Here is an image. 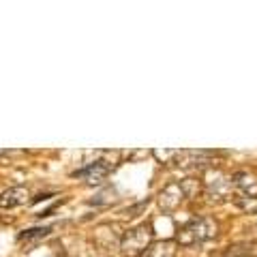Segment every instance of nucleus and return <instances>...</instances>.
<instances>
[{
    "instance_id": "1",
    "label": "nucleus",
    "mask_w": 257,
    "mask_h": 257,
    "mask_svg": "<svg viewBox=\"0 0 257 257\" xmlns=\"http://www.w3.org/2000/svg\"><path fill=\"white\" fill-rule=\"evenodd\" d=\"M214 234H216V223L212 219H197L180 231L178 242L184 246H191V244H197V242H204V240L212 238Z\"/></svg>"
},
{
    "instance_id": "2",
    "label": "nucleus",
    "mask_w": 257,
    "mask_h": 257,
    "mask_svg": "<svg viewBox=\"0 0 257 257\" xmlns=\"http://www.w3.org/2000/svg\"><path fill=\"white\" fill-rule=\"evenodd\" d=\"M150 236H152V231L148 225H140V227L126 231V236L122 240V253L128 257L144 255L146 248L150 246Z\"/></svg>"
},
{
    "instance_id": "3",
    "label": "nucleus",
    "mask_w": 257,
    "mask_h": 257,
    "mask_svg": "<svg viewBox=\"0 0 257 257\" xmlns=\"http://www.w3.org/2000/svg\"><path fill=\"white\" fill-rule=\"evenodd\" d=\"M231 187H234V182L231 178H227L225 174L221 172H210L206 178V193L210 199H216V202H221V199H227L229 193H231Z\"/></svg>"
},
{
    "instance_id": "4",
    "label": "nucleus",
    "mask_w": 257,
    "mask_h": 257,
    "mask_svg": "<svg viewBox=\"0 0 257 257\" xmlns=\"http://www.w3.org/2000/svg\"><path fill=\"white\" fill-rule=\"evenodd\" d=\"M234 187L240 191V199H257V178L248 172H238L234 174Z\"/></svg>"
},
{
    "instance_id": "5",
    "label": "nucleus",
    "mask_w": 257,
    "mask_h": 257,
    "mask_svg": "<svg viewBox=\"0 0 257 257\" xmlns=\"http://www.w3.org/2000/svg\"><path fill=\"white\" fill-rule=\"evenodd\" d=\"M109 170H111V165L107 163V161H96L94 165H88L86 170L75 172V176L86 178V182H103L105 180V176L109 174Z\"/></svg>"
},
{
    "instance_id": "6",
    "label": "nucleus",
    "mask_w": 257,
    "mask_h": 257,
    "mask_svg": "<svg viewBox=\"0 0 257 257\" xmlns=\"http://www.w3.org/2000/svg\"><path fill=\"white\" fill-rule=\"evenodd\" d=\"M182 197H184V189L178 182H174L161 193V208H163V210H174L176 206H180Z\"/></svg>"
},
{
    "instance_id": "7",
    "label": "nucleus",
    "mask_w": 257,
    "mask_h": 257,
    "mask_svg": "<svg viewBox=\"0 0 257 257\" xmlns=\"http://www.w3.org/2000/svg\"><path fill=\"white\" fill-rule=\"evenodd\" d=\"M26 197H28V191L22 189V187H15L3 193L0 197V208H15V206H22L26 204Z\"/></svg>"
},
{
    "instance_id": "8",
    "label": "nucleus",
    "mask_w": 257,
    "mask_h": 257,
    "mask_svg": "<svg viewBox=\"0 0 257 257\" xmlns=\"http://www.w3.org/2000/svg\"><path fill=\"white\" fill-rule=\"evenodd\" d=\"M174 255H176V248L172 242H157V244H150L142 257H174Z\"/></svg>"
},
{
    "instance_id": "9",
    "label": "nucleus",
    "mask_w": 257,
    "mask_h": 257,
    "mask_svg": "<svg viewBox=\"0 0 257 257\" xmlns=\"http://www.w3.org/2000/svg\"><path fill=\"white\" fill-rule=\"evenodd\" d=\"M50 234V227H43V229H30L26 234H22V240H32V238H43Z\"/></svg>"
}]
</instances>
